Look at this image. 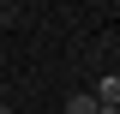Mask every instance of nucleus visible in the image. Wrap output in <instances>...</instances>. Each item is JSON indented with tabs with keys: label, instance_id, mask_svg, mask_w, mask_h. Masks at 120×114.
<instances>
[{
	"label": "nucleus",
	"instance_id": "obj_1",
	"mask_svg": "<svg viewBox=\"0 0 120 114\" xmlns=\"http://www.w3.org/2000/svg\"><path fill=\"white\" fill-rule=\"evenodd\" d=\"M90 96H96V108H120V72H102Z\"/></svg>",
	"mask_w": 120,
	"mask_h": 114
},
{
	"label": "nucleus",
	"instance_id": "obj_2",
	"mask_svg": "<svg viewBox=\"0 0 120 114\" xmlns=\"http://www.w3.org/2000/svg\"><path fill=\"white\" fill-rule=\"evenodd\" d=\"M0 114H12V108H6V96H0Z\"/></svg>",
	"mask_w": 120,
	"mask_h": 114
},
{
	"label": "nucleus",
	"instance_id": "obj_3",
	"mask_svg": "<svg viewBox=\"0 0 120 114\" xmlns=\"http://www.w3.org/2000/svg\"><path fill=\"white\" fill-rule=\"evenodd\" d=\"M96 114H120V108H96Z\"/></svg>",
	"mask_w": 120,
	"mask_h": 114
}]
</instances>
